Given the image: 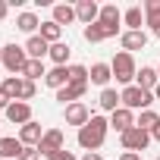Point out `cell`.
Here are the masks:
<instances>
[{
  "label": "cell",
  "mask_w": 160,
  "mask_h": 160,
  "mask_svg": "<svg viewBox=\"0 0 160 160\" xmlns=\"http://www.w3.org/2000/svg\"><path fill=\"white\" fill-rule=\"evenodd\" d=\"M35 94H38V85L28 82V78H22V85H19V98H16V101H25V104H28Z\"/></svg>",
  "instance_id": "cell-32"
},
{
  "label": "cell",
  "mask_w": 160,
  "mask_h": 160,
  "mask_svg": "<svg viewBox=\"0 0 160 160\" xmlns=\"http://www.w3.org/2000/svg\"><path fill=\"white\" fill-rule=\"evenodd\" d=\"M0 129H3V126H0ZM0 138H3V135H0Z\"/></svg>",
  "instance_id": "cell-44"
},
{
  "label": "cell",
  "mask_w": 160,
  "mask_h": 160,
  "mask_svg": "<svg viewBox=\"0 0 160 160\" xmlns=\"http://www.w3.org/2000/svg\"><path fill=\"white\" fill-rule=\"evenodd\" d=\"M7 13H10V3H7V0H0V19H7Z\"/></svg>",
  "instance_id": "cell-37"
},
{
  "label": "cell",
  "mask_w": 160,
  "mask_h": 160,
  "mask_svg": "<svg viewBox=\"0 0 160 160\" xmlns=\"http://www.w3.org/2000/svg\"><path fill=\"white\" fill-rule=\"evenodd\" d=\"M44 85H47V88H53V91L66 88V85H69V66H53V69H47Z\"/></svg>",
  "instance_id": "cell-13"
},
{
  "label": "cell",
  "mask_w": 160,
  "mask_h": 160,
  "mask_svg": "<svg viewBox=\"0 0 160 160\" xmlns=\"http://www.w3.org/2000/svg\"><path fill=\"white\" fill-rule=\"evenodd\" d=\"M0 63H3V47H0Z\"/></svg>",
  "instance_id": "cell-42"
},
{
  "label": "cell",
  "mask_w": 160,
  "mask_h": 160,
  "mask_svg": "<svg viewBox=\"0 0 160 160\" xmlns=\"http://www.w3.org/2000/svg\"><path fill=\"white\" fill-rule=\"evenodd\" d=\"M157 122H160V116H157L154 110H141V113H138V119H135V126H138V129H144V132H154V126H157Z\"/></svg>",
  "instance_id": "cell-28"
},
{
  "label": "cell",
  "mask_w": 160,
  "mask_h": 160,
  "mask_svg": "<svg viewBox=\"0 0 160 160\" xmlns=\"http://www.w3.org/2000/svg\"><path fill=\"white\" fill-rule=\"evenodd\" d=\"M135 85H138V88H144V91H154V88L160 85L157 69H154V66H141V69H138V75H135Z\"/></svg>",
  "instance_id": "cell-18"
},
{
  "label": "cell",
  "mask_w": 160,
  "mask_h": 160,
  "mask_svg": "<svg viewBox=\"0 0 160 160\" xmlns=\"http://www.w3.org/2000/svg\"><path fill=\"white\" fill-rule=\"evenodd\" d=\"M69 82H75V85H91V82H88V66L72 63V66H69Z\"/></svg>",
  "instance_id": "cell-29"
},
{
  "label": "cell",
  "mask_w": 160,
  "mask_h": 160,
  "mask_svg": "<svg viewBox=\"0 0 160 160\" xmlns=\"http://www.w3.org/2000/svg\"><path fill=\"white\" fill-rule=\"evenodd\" d=\"M85 91H88V85H75V82H69L66 88H60V91H57V101L69 107V104H78V101H82V98H85Z\"/></svg>",
  "instance_id": "cell-14"
},
{
  "label": "cell",
  "mask_w": 160,
  "mask_h": 160,
  "mask_svg": "<svg viewBox=\"0 0 160 160\" xmlns=\"http://www.w3.org/2000/svg\"><path fill=\"white\" fill-rule=\"evenodd\" d=\"M19 160H41V151H38V148H25V151L19 154Z\"/></svg>",
  "instance_id": "cell-33"
},
{
  "label": "cell",
  "mask_w": 160,
  "mask_h": 160,
  "mask_svg": "<svg viewBox=\"0 0 160 160\" xmlns=\"http://www.w3.org/2000/svg\"><path fill=\"white\" fill-rule=\"evenodd\" d=\"M7 119L13 122V126H25V122H32V104H25V101H13L10 107H7Z\"/></svg>",
  "instance_id": "cell-9"
},
{
  "label": "cell",
  "mask_w": 160,
  "mask_h": 160,
  "mask_svg": "<svg viewBox=\"0 0 160 160\" xmlns=\"http://www.w3.org/2000/svg\"><path fill=\"white\" fill-rule=\"evenodd\" d=\"M82 38H85L88 44H101V41H107V38H104V28H101L98 22H94V25H85V28H82Z\"/></svg>",
  "instance_id": "cell-30"
},
{
  "label": "cell",
  "mask_w": 160,
  "mask_h": 160,
  "mask_svg": "<svg viewBox=\"0 0 160 160\" xmlns=\"http://www.w3.org/2000/svg\"><path fill=\"white\" fill-rule=\"evenodd\" d=\"M25 151V144L19 141V138H13V135H3L0 138V160H19V154Z\"/></svg>",
  "instance_id": "cell-16"
},
{
  "label": "cell",
  "mask_w": 160,
  "mask_h": 160,
  "mask_svg": "<svg viewBox=\"0 0 160 160\" xmlns=\"http://www.w3.org/2000/svg\"><path fill=\"white\" fill-rule=\"evenodd\" d=\"M44 75H47V66H44V60H28V66H25L22 78H28V82H38V78H44Z\"/></svg>",
  "instance_id": "cell-27"
},
{
  "label": "cell",
  "mask_w": 160,
  "mask_h": 160,
  "mask_svg": "<svg viewBox=\"0 0 160 160\" xmlns=\"http://www.w3.org/2000/svg\"><path fill=\"white\" fill-rule=\"evenodd\" d=\"M16 28H19V32H25V35L32 38V35H38V32H41V19H38L35 13H28V10H25V13H19V16H16Z\"/></svg>",
  "instance_id": "cell-19"
},
{
  "label": "cell",
  "mask_w": 160,
  "mask_h": 160,
  "mask_svg": "<svg viewBox=\"0 0 160 160\" xmlns=\"http://www.w3.org/2000/svg\"><path fill=\"white\" fill-rule=\"evenodd\" d=\"M157 75H160V66H157Z\"/></svg>",
  "instance_id": "cell-43"
},
{
  "label": "cell",
  "mask_w": 160,
  "mask_h": 160,
  "mask_svg": "<svg viewBox=\"0 0 160 160\" xmlns=\"http://www.w3.org/2000/svg\"><path fill=\"white\" fill-rule=\"evenodd\" d=\"M110 78H113L110 63H91V69H88V82L91 85H101V91H104V88H110Z\"/></svg>",
  "instance_id": "cell-12"
},
{
  "label": "cell",
  "mask_w": 160,
  "mask_h": 160,
  "mask_svg": "<svg viewBox=\"0 0 160 160\" xmlns=\"http://www.w3.org/2000/svg\"><path fill=\"white\" fill-rule=\"evenodd\" d=\"M69 53H72V47L66 44V41H60V44H50V60H53V66H66V60H69Z\"/></svg>",
  "instance_id": "cell-26"
},
{
  "label": "cell",
  "mask_w": 160,
  "mask_h": 160,
  "mask_svg": "<svg viewBox=\"0 0 160 160\" xmlns=\"http://www.w3.org/2000/svg\"><path fill=\"white\" fill-rule=\"evenodd\" d=\"M25 53H28V60H44V57L50 53V44H47L41 35H32V38L25 41Z\"/></svg>",
  "instance_id": "cell-17"
},
{
  "label": "cell",
  "mask_w": 160,
  "mask_h": 160,
  "mask_svg": "<svg viewBox=\"0 0 160 160\" xmlns=\"http://www.w3.org/2000/svg\"><path fill=\"white\" fill-rule=\"evenodd\" d=\"M82 160H104V157H101V151H85Z\"/></svg>",
  "instance_id": "cell-36"
},
{
  "label": "cell",
  "mask_w": 160,
  "mask_h": 160,
  "mask_svg": "<svg viewBox=\"0 0 160 160\" xmlns=\"http://www.w3.org/2000/svg\"><path fill=\"white\" fill-rule=\"evenodd\" d=\"M53 22L63 28V25H69V22H75V7H69V3H53Z\"/></svg>",
  "instance_id": "cell-23"
},
{
  "label": "cell",
  "mask_w": 160,
  "mask_h": 160,
  "mask_svg": "<svg viewBox=\"0 0 160 160\" xmlns=\"http://www.w3.org/2000/svg\"><path fill=\"white\" fill-rule=\"evenodd\" d=\"M151 141H157V144H160V122L154 126V132H151Z\"/></svg>",
  "instance_id": "cell-38"
},
{
  "label": "cell",
  "mask_w": 160,
  "mask_h": 160,
  "mask_svg": "<svg viewBox=\"0 0 160 160\" xmlns=\"http://www.w3.org/2000/svg\"><path fill=\"white\" fill-rule=\"evenodd\" d=\"M44 132H47V129H41V122H35V119H32V122H25V126L19 129V135H16V138H19L25 148H38V144H41V138H44Z\"/></svg>",
  "instance_id": "cell-10"
},
{
  "label": "cell",
  "mask_w": 160,
  "mask_h": 160,
  "mask_svg": "<svg viewBox=\"0 0 160 160\" xmlns=\"http://www.w3.org/2000/svg\"><path fill=\"white\" fill-rule=\"evenodd\" d=\"M144 25H151V32L160 25V0H144Z\"/></svg>",
  "instance_id": "cell-25"
},
{
  "label": "cell",
  "mask_w": 160,
  "mask_h": 160,
  "mask_svg": "<svg viewBox=\"0 0 160 160\" xmlns=\"http://www.w3.org/2000/svg\"><path fill=\"white\" fill-rule=\"evenodd\" d=\"M19 85H22V75H7L3 82H0V88H3V91H7L13 101L19 98Z\"/></svg>",
  "instance_id": "cell-31"
},
{
  "label": "cell",
  "mask_w": 160,
  "mask_h": 160,
  "mask_svg": "<svg viewBox=\"0 0 160 160\" xmlns=\"http://www.w3.org/2000/svg\"><path fill=\"white\" fill-rule=\"evenodd\" d=\"M75 19L82 25H94L101 19V7L94 3V0H78V3H75Z\"/></svg>",
  "instance_id": "cell-8"
},
{
  "label": "cell",
  "mask_w": 160,
  "mask_h": 160,
  "mask_svg": "<svg viewBox=\"0 0 160 160\" xmlns=\"http://www.w3.org/2000/svg\"><path fill=\"white\" fill-rule=\"evenodd\" d=\"M50 160H78V157H75L72 151H66V148H63V151H57V154H53Z\"/></svg>",
  "instance_id": "cell-34"
},
{
  "label": "cell",
  "mask_w": 160,
  "mask_h": 160,
  "mask_svg": "<svg viewBox=\"0 0 160 160\" xmlns=\"http://www.w3.org/2000/svg\"><path fill=\"white\" fill-rule=\"evenodd\" d=\"M157 160H160V157H157Z\"/></svg>",
  "instance_id": "cell-45"
},
{
  "label": "cell",
  "mask_w": 160,
  "mask_h": 160,
  "mask_svg": "<svg viewBox=\"0 0 160 160\" xmlns=\"http://www.w3.org/2000/svg\"><path fill=\"white\" fill-rule=\"evenodd\" d=\"M132 126H135V113H132V110L119 107L116 113H110V129H116L119 135H122V132H129Z\"/></svg>",
  "instance_id": "cell-15"
},
{
  "label": "cell",
  "mask_w": 160,
  "mask_h": 160,
  "mask_svg": "<svg viewBox=\"0 0 160 160\" xmlns=\"http://www.w3.org/2000/svg\"><path fill=\"white\" fill-rule=\"evenodd\" d=\"M154 38H160V25H157V28H154Z\"/></svg>",
  "instance_id": "cell-41"
},
{
  "label": "cell",
  "mask_w": 160,
  "mask_h": 160,
  "mask_svg": "<svg viewBox=\"0 0 160 160\" xmlns=\"http://www.w3.org/2000/svg\"><path fill=\"white\" fill-rule=\"evenodd\" d=\"M98 104H101V110L116 113V110L122 107V98H119V91H116V88H104V91H101V98H98Z\"/></svg>",
  "instance_id": "cell-21"
},
{
  "label": "cell",
  "mask_w": 160,
  "mask_h": 160,
  "mask_svg": "<svg viewBox=\"0 0 160 160\" xmlns=\"http://www.w3.org/2000/svg\"><path fill=\"white\" fill-rule=\"evenodd\" d=\"M3 66H7L10 75H22L25 66H28V53H25V47H19V44H7V47H3Z\"/></svg>",
  "instance_id": "cell-4"
},
{
  "label": "cell",
  "mask_w": 160,
  "mask_h": 160,
  "mask_svg": "<svg viewBox=\"0 0 160 160\" xmlns=\"http://www.w3.org/2000/svg\"><path fill=\"white\" fill-rule=\"evenodd\" d=\"M10 104H13V98H10V94H7L3 88H0V110L7 113V107H10Z\"/></svg>",
  "instance_id": "cell-35"
},
{
  "label": "cell",
  "mask_w": 160,
  "mask_h": 160,
  "mask_svg": "<svg viewBox=\"0 0 160 160\" xmlns=\"http://www.w3.org/2000/svg\"><path fill=\"white\" fill-rule=\"evenodd\" d=\"M154 101H160V85H157V88H154Z\"/></svg>",
  "instance_id": "cell-40"
},
{
  "label": "cell",
  "mask_w": 160,
  "mask_h": 160,
  "mask_svg": "<svg viewBox=\"0 0 160 160\" xmlns=\"http://www.w3.org/2000/svg\"><path fill=\"white\" fill-rule=\"evenodd\" d=\"M119 141H122V151H132V154H138V151H144V148L151 144V132H144V129L132 126L129 132H122V135H119Z\"/></svg>",
  "instance_id": "cell-5"
},
{
  "label": "cell",
  "mask_w": 160,
  "mask_h": 160,
  "mask_svg": "<svg viewBox=\"0 0 160 160\" xmlns=\"http://www.w3.org/2000/svg\"><path fill=\"white\" fill-rule=\"evenodd\" d=\"M119 44H122L126 53H132V50H144V47H148V32H144V28H141V32H129V28H126V32L119 35Z\"/></svg>",
  "instance_id": "cell-11"
},
{
  "label": "cell",
  "mask_w": 160,
  "mask_h": 160,
  "mask_svg": "<svg viewBox=\"0 0 160 160\" xmlns=\"http://www.w3.org/2000/svg\"><path fill=\"white\" fill-rule=\"evenodd\" d=\"M119 160H141V157H138V154H132V151H122V157H119Z\"/></svg>",
  "instance_id": "cell-39"
},
{
  "label": "cell",
  "mask_w": 160,
  "mask_h": 160,
  "mask_svg": "<svg viewBox=\"0 0 160 160\" xmlns=\"http://www.w3.org/2000/svg\"><path fill=\"white\" fill-rule=\"evenodd\" d=\"M122 25H129V32H141V25H144V10H141V7H129V10L122 13Z\"/></svg>",
  "instance_id": "cell-22"
},
{
  "label": "cell",
  "mask_w": 160,
  "mask_h": 160,
  "mask_svg": "<svg viewBox=\"0 0 160 160\" xmlns=\"http://www.w3.org/2000/svg\"><path fill=\"white\" fill-rule=\"evenodd\" d=\"M110 69H113V78L119 85H135V75H138V66H135V57L132 53H126V50H119L113 60H110Z\"/></svg>",
  "instance_id": "cell-2"
},
{
  "label": "cell",
  "mask_w": 160,
  "mask_h": 160,
  "mask_svg": "<svg viewBox=\"0 0 160 160\" xmlns=\"http://www.w3.org/2000/svg\"><path fill=\"white\" fill-rule=\"evenodd\" d=\"M107 132H110V119H104L101 113H94V116L88 119V126L78 129L75 141H78L82 151H101L104 141H107Z\"/></svg>",
  "instance_id": "cell-1"
},
{
  "label": "cell",
  "mask_w": 160,
  "mask_h": 160,
  "mask_svg": "<svg viewBox=\"0 0 160 160\" xmlns=\"http://www.w3.org/2000/svg\"><path fill=\"white\" fill-rule=\"evenodd\" d=\"M98 22L101 25H110V28H119L122 25V10L116 3H107V7H101V19Z\"/></svg>",
  "instance_id": "cell-20"
},
{
  "label": "cell",
  "mask_w": 160,
  "mask_h": 160,
  "mask_svg": "<svg viewBox=\"0 0 160 160\" xmlns=\"http://www.w3.org/2000/svg\"><path fill=\"white\" fill-rule=\"evenodd\" d=\"M38 35H41V38H44L47 44H60V41H63V28H60V25H57L53 19L41 22V32H38Z\"/></svg>",
  "instance_id": "cell-24"
},
{
  "label": "cell",
  "mask_w": 160,
  "mask_h": 160,
  "mask_svg": "<svg viewBox=\"0 0 160 160\" xmlns=\"http://www.w3.org/2000/svg\"><path fill=\"white\" fill-rule=\"evenodd\" d=\"M94 113L78 101V104H69L66 110H63V119H66V126H75V129H82V126H88V119H91Z\"/></svg>",
  "instance_id": "cell-7"
},
{
  "label": "cell",
  "mask_w": 160,
  "mask_h": 160,
  "mask_svg": "<svg viewBox=\"0 0 160 160\" xmlns=\"http://www.w3.org/2000/svg\"><path fill=\"white\" fill-rule=\"evenodd\" d=\"M119 98H122V107L126 110H151V104H154V91H144V88H138V85H129V88H122L119 91Z\"/></svg>",
  "instance_id": "cell-3"
},
{
  "label": "cell",
  "mask_w": 160,
  "mask_h": 160,
  "mask_svg": "<svg viewBox=\"0 0 160 160\" xmlns=\"http://www.w3.org/2000/svg\"><path fill=\"white\" fill-rule=\"evenodd\" d=\"M63 141H66V138H63V132H60V129H47V132H44V138H41V144H38L41 157H47V160H50L57 151H63V148H66Z\"/></svg>",
  "instance_id": "cell-6"
}]
</instances>
